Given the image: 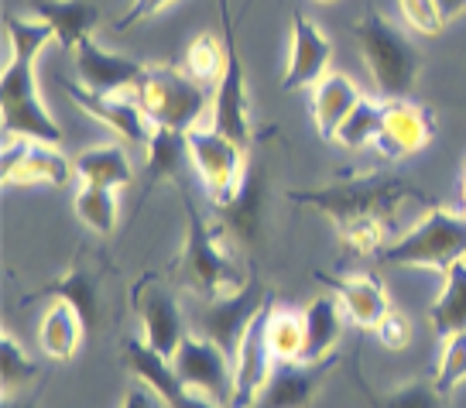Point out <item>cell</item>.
Wrapping results in <instances>:
<instances>
[{
	"label": "cell",
	"mask_w": 466,
	"mask_h": 408,
	"mask_svg": "<svg viewBox=\"0 0 466 408\" xmlns=\"http://www.w3.org/2000/svg\"><path fill=\"white\" fill-rule=\"evenodd\" d=\"M7 42H11V58L0 73V114H4V138H31V141H62L58 128L48 107L38 97L35 83V58L45 52V45L56 42V31L38 17L7 15Z\"/></svg>",
	"instance_id": "6da1fadb"
},
{
	"label": "cell",
	"mask_w": 466,
	"mask_h": 408,
	"mask_svg": "<svg viewBox=\"0 0 466 408\" xmlns=\"http://www.w3.org/2000/svg\"><path fill=\"white\" fill-rule=\"evenodd\" d=\"M186 217H189V227H186L182 254L175 261V281L182 289L203 295L206 302L244 289L248 275L237 264L230 230L227 227H209L203 219V213L192 206L189 196H186Z\"/></svg>",
	"instance_id": "7a4b0ae2"
},
{
	"label": "cell",
	"mask_w": 466,
	"mask_h": 408,
	"mask_svg": "<svg viewBox=\"0 0 466 408\" xmlns=\"http://www.w3.org/2000/svg\"><path fill=\"white\" fill-rule=\"evenodd\" d=\"M425 192L415 189L411 182L398 178V175H360V178H347L336 186H322V189H291L289 199L299 206H312L326 217H333V223H347L357 217H378L391 227V219L398 217V209L408 199H422Z\"/></svg>",
	"instance_id": "3957f363"
},
{
	"label": "cell",
	"mask_w": 466,
	"mask_h": 408,
	"mask_svg": "<svg viewBox=\"0 0 466 408\" xmlns=\"http://www.w3.org/2000/svg\"><path fill=\"white\" fill-rule=\"evenodd\" d=\"M353 35H357V48L364 56L374 89L384 100H408L422 69V52L415 38L374 7L353 25Z\"/></svg>",
	"instance_id": "277c9868"
},
{
	"label": "cell",
	"mask_w": 466,
	"mask_h": 408,
	"mask_svg": "<svg viewBox=\"0 0 466 408\" xmlns=\"http://www.w3.org/2000/svg\"><path fill=\"white\" fill-rule=\"evenodd\" d=\"M378 258L388 268H436L446 275L450 264L466 258V213L429 206V213Z\"/></svg>",
	"instance_id": "5b68a950"
},
{
	"label": "cell",
	"mask_w": 466,
	"mask_h": 408,
	"mask_svg": "<svg viewBox=\"0 0 466 408\" xmlns=\"http://www.w3.org/2000/svg\"><path fill=\"white\" fill-rule=\"evenodd\" d=\"M137 103L155 128L189 134L199 128L206 114H213V93L209 87L196 83L186 69L172 66H147L145 79L137 83Z\"/></svg>",
	"instance_id": "8992f818"
},
{
	"label": "cell",
	"mask_w": 466,
	"mask_h": 408,
	"mask_svg": "<svg viewBox=\"0 0 466 408\" xmlns=\"http://www.w3.org/2000/svg\"><path fill=\"white\" fill-rule=\"evenodd\" d=\"M189 141V158L196 175L203 178L209 199L217 206H230L244 182H248V161H244V145H237L233 138H227L223 131H217L213 124L209 128H192L186 134Z\"/></svg>",
	"instance_id": "52a82bcc"
},
{
	"label": "cell",
	"mask_w": 466,
	"mask_h": 408,
	"mask_svg": "<svg viewBox=\"0 0 466 408\" xmlns=\"http://www.w3.org/2000/svg\"><path fill=\"white\" fill-rule=\"evenodd\" d=\"M219 17H223V45H227V73L217 83L213 93V128L233 138L237 145H250V100L248 79H244V62L237 52V35H233V17L227 0H219Z\"/></svg>",
	"instance_id": "ba28073f"
},
{
	"label": "cell",
	"mask_w": 466,
	"mask_h": 408,
	"mask_svg": "<svg viewBox=\"0 0 466 408\" xmlns=\"http://www.w3.org/2000/svg\"><path fill=\"white\" fill-rule=\"evenodd\" d=\"M0 165L4 186H66L76 175V165L58 151V145L31 138H7Z\"/></svg>",
	"instance_id": "9c48e42d"
},
{
	"label": "cell",
	"mask_w": 466,
	"mask_h": 408,
	"mask_svg": "<svg viewBox=\"0 0 466 408\" xmlns=\"http://www.w3.org/2000/svg\"><path fill=\"white\" fill-rule=\"evenodd\" d=\"M264 309H268V289H264V281L261 278H248L244 289L206 302L203 316H199V333L209 336L213 343H219L233 357L237 347H240L244 330L261 316Z\"/></svg>",
	"instance_id": "30bf717a"
},
{
	"label": "cell",
	"mask_w": 466,
	"mask_h": 408,
	"mask_svg": "<svg viewBox=\"0 0 466 408\" xmlns=\"http://www.w3.org/2000/svg\"><path fill=\"white\" fill-rule=\"evenodd\" d=\"M175 374L189 384L192 392L209 398H227L233 392V357L203 333H186L182 347L172 357Z\"/></svg>",
	"instance_id": "8fae6325"
},
{
	"label": "cell",
	"mask_w": 466,
	"mask_h": 408,
	"mask_svg": "<svg viewBox=\"0 0 466 408\" xmlns=\"http://www.w3.org/2000/svg\"><path fill=\"white\" fill-rule=\"evenodd\" d=\"M134 312L141 320V333H145L147 347L172 361L175 350L186 340V320H182V309H178L172 291L165 289L158 278L147 275L134 289Z\"/></svg>",
	"instance_id": "7c38bea8"
},
{
	"label": "cell",
	"mask_w": 466,
	"mask_h": 408,
	"mask_svg": "<svg viewBox=\"0 0 466 408\" xmlns=\"http://www.w3.org/2000/svg\"><path fill=\"white\" fill-rule=\"evenodd\" d=\"M124 361H127L134 378L145 381L147 388L158 394L165 408H219L209 394L192 392L189 384L175 374L172 361L161 357L158 350H151L145 340H137V336L124 343Z\"/></svg>",
	"instance_id": "4fadbf2b"
},
{
	"label": "cell",
	"mask_w": 466,
	"mask_h": 408,
	"mask_svg": "<svg viewBox=\"0 0 466 408\" xmlns=\"http://www.w3.org/2000/svg\"><path fill=\"white\" fill-rule=\"evenodd\" d=\"M76 73L83 79V87L89 93H100V97H116L120 89H137V83L145 79L147 66H141L137 58H127L120 52L103 48L93 35L76 45Z\"/></svg>",
	"instance_id": "5bb4252c"
},
{
	"label": "cell",
	"mask_w": 466,
	"mask_h": 408,
	"mask_svg": "<svg viewBox=\"0 0 466 408\" xmlns=\"http://www.w3.org/2000/svg\"><path fill=\"white\" fill-rule=\"evenodd\" d=\"M271 306V302H268ZM278 361L268 350L264 340V312L250 322L244 336H240V347L233 353V392H230V408H258L268 381L275 374Z\"/></svg>",
	"instance_id": "9a60e30c"
},
{
	"label": "cell",
	"mask_w": 466,
	"mask_h": 408,
	"mask_svg": "<svg viewBox=\"0 0 466 408\" xmlns=\"http://www.w3.org/2000/svg\"><path fill=\"white\" fill-rule=\"evenodd\" d=\"M329 58H333V42L319 31V25L306 17L302 11L291 15V42H289V66L281 76V89L316 87L322 76L329 73Z\"/></svg>",
	"instance_id": "2e32d148"
},
{
	"label": "cell",
	"mask_w": 466,
	"mask_h": 408,
	"mask_svg": "<svg viewBox=\"0 0 466 408\" xmlns=\"http://www.w3.org/2000/svg\"><path fill=\"white\" fill-rule=\"evenodd\" d=\"M436 114L415 100H384V128L378 138V151L388 161L408 158L429 148L436 138Z\"/></svg>",
	"instance_id": "e0dca14e"
},
{
	"label": "cell",
	"mask_w": 466,
	"mask_h": 408,
	"mask_svg": "<svg viewBox=\"0 0 466 408\" xmlns=\"http://www.w3.org/2000/svg\"><path fill=\"white\" fill-rule=\"evenodd\" d=\"M62 87H66L69 100H73L79 110H86L93 120H100L103 128H110L116 138H124V141H131V145H141L147 151L151 138H155V124L147 120V114L141 110V103L120 100V97H100V93H89L86 87L69 83V79H62Z\"/></svg>",
	"instance_id": "ac0fdd59"
},
{
	"label": "cell",
	"mask_w": 466,
	"mask_h": 408,
	"mask_svg": "<svg viewBox=\"0 0 466 408\" xmlns=\"http://www.w3.org/2000/svg\"><path fill=\"white\" fill-rule=\"evenodd\" d=\"M333 371H336V353L319 361V364H306V361L278 364L271 381H268V388H264L261 402H258V408H309Z\"/></svg>",
	"instance_id": "d6986e66"
},
{
	"label": "cell",
	"mask_w": 466,
	"mask_h": 408,
	"mask_svg": "<svg viewBox=\"0 0 466 408\" xmlns=\"http://www.w3.org/2000/svg\"><path fill=\"white\" fill-rule=\"evenodd\" d=\"M316 278L326 289H333V295L347 309V320L357 322L360 330H374L391 309L388 291L374 275H326V271H316Z\"/></svg>",
	"instance_id": "ffe728a7"
},
{
	"label": "cell",
	"mask_w": 466,
	"mask_h": 408,
	"mask_svg": "<svg viewBox=\"0 0 466 408\" xmlns=\"http://www.w3.org/2000/svg\"><path fill=\"white\" fill-rule=\"evenodd\" d=\"M28 7L38 21L56 31V42L66 52H76V45L100 25V7L93 0H28Z\"/></svg>",
	"instance_id": "44dd1931"
},
{
	"label": "cell",
	"mask_w": 466,
	"mask_h": 408,
	"mask_svg": "<svg viewBox=\"0 0 466 408\" xmlns=\"http://www.w3.org/2000/svg\"><path fill=\"white\" fill-rule=\"evenodd\" d=\"M31 299H66V302L76 306V312L83 316L86 330H93L96 320H100V275H96L93 264L79 258L58 281H52V285H45V289H38V291H31Z\"/></svg>",
	"instance_id": "7402d4cb"
},
{
	"label": "cell",
	"mask_w": 466,
	"mask_h": 408,
	"mask_svg": "<svg viewBox=\"0 0 466 408\" xmlns=\"http://www.w3.org/2000/svg\"><path fill=\"white\" fill-rule=\"evenodd\" d=\"M302 320H306V353H302V361L319 364L326 357H333L336 343L343 336V320H347L343 302L336 295H319L306 306Z\"/></svg>",
	"instance_id": "603a6c76"
},
{
	"label": "cell",
	"mask_w": 466,
	"mask_h": 408,
	"mask_svg": "<svg viewBox=\"0 0 466 408\" xmlns=\"http://www.w3.org/2000/svg\"><path fill=\"white\" fill-rule=\"evenodd\" d=\"M360 103V89L357 83L343 73H326L316 83L312 93V120H316V131L322 141H333L339 124L347 120V114Z\"/></svg>",
	"instance_id": "cb8c5ba5"
},
{
	"label": "cell",
	"mask_w": 466,
	"mask_h": 408,
	"mask_svg": "<svg viewBox=\"0 0 466 408\" xmlns=\"http://www.w3.org/2000/svg\"><path fill=\"white\" fill-rule=\"evenodd\" d=\"M86 333V322L76 312V306H69L66 299H52V306L45 309L42 326H38V343H42L45 357L69 361V357H76V350L83 347Z\"/></svg>",
	"instance_id": "d4e9b609"
},
{
	"label": "cell",
	"mask_w": 466,
	"mask_h": 408,
	"mask_svg": "<svg viewBox=\"0 0 466 408\" xmlns=\"http://www.w3.org/2000/svg\"><path fill=\"white\" fill-rule=\"evenodd\" d=\"M73 165L79 182H93V186H106V189H124V186H131L134 178L131 158L120 145L86 148V151L76 155Z\"/></svg>",
	"instance_id": "484cf974"
},
{
	"label": "cell",
	"mask_w": 466,
	"mask_h": 408,
	"mask_svg": "<svg viewBox=\"0 0 466 408\" xmlns=\"http://www.w3.org/2000/svg\"><path fill=\"white\" fill-rule=\"evenodd\" d=\"M264 340L278 364H295L306 353V320L302 312L268 306L264 309Z\"/></svg>",
	"instance_id": "4316f807"
},
{
	"label": "cell",
	"mask_w": 466,
	"mask_h": 408,
	"mask_svg": "<svg viewBox=\"0 0 466 408\" xmlns=\"http://www.w3.org/2000/svg\"><path fill=\"white\" fill-rule=\"evenodd\" d=\"M429 322L442 340L466 330V258L450 264L446 271V289L429 309Z\"/></svg>",
	"instance_id": "83f0119b"
},
{
	"label": "cell",
	"mask_w": 466,
	"mask_h": 408,
	"mask_svg": "<svg viewBox=\"0 0 466 408\" xmlns=\"http://www.w3.org/2000/svg\"><path fill=\"white\" fill-rule=\"evenodd\" d=\"M189 158V141L182 131H168V128H155V138L147 145V189L158 182H172L178 172L186 168Z\"/></svg>",
	"instance_id": "f1b7e54d"
},
{
	"label": "cell",
	"mask_w": 466,
	"mask_h": 408,
	"mask_svg": "<svg viewBox=\"0 0 466 408\" xmlns=\"http://www.w3.org/2000/svg\"><path fill=\"white\" fill-rule=\"evenodd\" d=\"M380 128H384V103L367 100L360 97V103L347 114V120L336 131V145H343L347 151H364L367 145H378Z\"/></svg>",
	"instance_id": "f546056e"
},
{
	"label": "cell",
	"mask_w": 466,
	"mask_h": 408,
	"mask_svg": "<svg viewBox=\"0 0 466 408\" xmlns=\"http://www.w3.org/2000/svg\"><path fill=\"white\" fill-rule=\"evenodd\" d=\"M116 189L106 186H93V182H79V189L73 196V209L79 223H86L93 233L110 237L116 227Z\"/></svg>",
	"instance_id": "4dcf8cb0"
},
{
	"label": "cell",
	"mask_w": 466,
	"mask_h": 408,
	"mask_svg": "<svg viewBox=\"0 0 466 408\" xmlns=\"http://www.w3.org/2000/svg\"><path fill=\"white\" fill-rule=\"evenodd\" d=\"M182 69L203 83V87H217L223 73H227V45L219 42L217 35H199L196 42L186 48V62Z\"/></svg>",
	"instance_id": "1f68e13d"
},
{
	"label": "cell",
	"mask_w": 466,
	"mask_h": 408,
	"mask_svg": "<svg viewBox=\"0 0 466 408\" xmlns=\"http://www.w3.org/2000/svg\"><path fill=\"white\" fill-rule=\"evenodd\" d=\"M35 378H38V364L25 353V347L11 333L0 336V384H4V394L25 392Z\"/></svg>",
	"instance_id": "d6a6232c"
},
{
	"label": "cell",
	"mask_w": 466,
	"mask_h": 408,
	"mask_svg": "<svg viewBox=\"0 0 466 408\" xmlns=\"http://www.w3.org/2000/svg\"><path fill=\"white\" fill-rule=\"evenodd\" d=\"M336 233H339V244H343L350 254H360V258L380 254V250L388 248V244H384V240H388V223L378 217L347 219V223L336 227Z\"/></svg>",
	"instance_id": "836d02e7"
},
{
	"label": "cell",
	"mask_w": 466,
	"mask_h": 408,
	"mask_svg": "<svg viewBox=\"0 0 466 408\" xmlns=\"http://www.w3.org/2000/svg\"><path fill=\"white\" fill-rule=\"evenodd\" d=\"M360 388H364L367 405L370 408H446L442 405L446 398L436 392L432 381H411V384H401L398 392H388V394L370 392L364 381H360Z\"/></svg>",
	"instance_id": "e575fe53"
},
{
	"label": "cell",
	"mask_w": 466,
	"mask_h": 408,
	"mask_svg": "<svg viewBox=\"0 0 466 408\" xmlns=\"http://www.w3.org/2000/svg\"><path fill=\"white\" fill-rule=\"evenodd\" d=\"M460 381H466V330L442 340V357H439L432 384H436V392L442 398H450Z\"/></svg>",
	"instance_id": "d590c367"
},
{
	"label": "cell",
	"mask_w": 466,
	"mask_h": 408,
	"mask_svg": "<svg viewBox=\"0 0 466 408\" xmlns=\"http://www.w3.org/2000/svg\"><path fill=\"white\" fill-rule=\"evenodd\" d=\"M401 4V15H405V25L419 35H439L442 31V11H439L436 0H398Z\"/></svg>",
	"instance_id": "8d00e7d4"
},
{
	"label": "cell",
	"mask_w": 466,
	"mask_h": 408,
	"mask_svg": "<svg viewBox=\"0 0 466 408\" xmlns=\"http://www.w3.org/2000/svg\"><path fill=\"white\" fill-rule=\"evenodd\" d=\"M374 333H378L380 347L405 350L408 343H411L415 330H411V320H408L405 312H398V309H388V316H384V320L374 326Z\"/></svg>",
	"instance_id": "74e56055"
},
{
	"label": "cell",
	"mask_w": 466,
	"mask_h": 408,
	"mask_svg": "<svg viewBox=\"0 0 466 408\" xmlns=\"http://www.w3.org/2000/svg\"><path fill=\"white\" fill-rule=\"evenodd\" d=\"M168 4H175V0H134L131 7L124 11V17L116 21V31H127V28H134V25H141V21L155 17L158 11H165Z\"/></svg>",
	"instance_id": "f35d334b"
},
{
	"label": "cell",
	"mask_w": 466,
	"mask_h": 408,
	"mask_svg": "<svg viewBox=\"0 0 466 408\" xmlns=\"http://www.w3.org/2000/svg\"><path fill=\"white\" fill-rule=\"evenodd\" d=\"M120 408H161V398L147 388L145 381L134 378V384L127 388V394H124V405H120Z\"/></svg>",
	"instance_id": "ab89813d"
},
{
	"label": "cell",
	"mask_w": 466,
	"mask_h": 408,
	"mask_svg": "<svg viewBox=\"0 0 466 408\" xmlns=\"http://www.w3.org/2000/svg\"><path fill=\"white\" fill-rule=\"evenodd\" d=\"M439 11H442V21H452V17H460L466 11V0H436Z\"/></svg>",
	"instance_id": "60d3db41"
},
{
	"label": "cell",
	"mask_w": 466,
	"mask_h": 408,
	"mask_svg": "<svg viewBox=\"0 0 466 408\" xmlns=\"http://www.w3.org/2000/svg\"><path fill=\"white\" fill-rule=\"evenodd\" d=\"M4 408H35L28 398H17V394H4Z\"/></svg>",
	"instance_id": "b9f144b4"
},
{
	"label": "cell",
	"mask_w": 466,
	"mask_h": 408,
	"mask_svg": "<svg viewBox=\"0 0 466 408\" xmlns=\"http://www.w3.org/2000/svg\"><path fill=\"white\" fill-rule=\"evenodd\" d=\"M460 199H463V213H466V168H463V178H460Z\"/></svg>",
	"instance_id": "7bdbcfd3"
},
{
	"label": "cell",
	"mask_w": 466,
	"mask_h": 408,
	"mask_svg": "<svg viewBox=\"0 0 466 408\" xmlns=\"http://www.w3.org/2000/svg\"><path fill=\"white\" fill-rule=\"evenodd\" d=\"M319 4H333V0H319Z\"/></svg>",
	"instance_id": "ee69618b"
}]
</instances>
